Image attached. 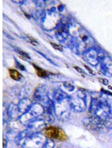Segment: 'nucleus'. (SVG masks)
<instances>
[{
	"label": "nucleus",
	"mask_w": 112,
	"mask_h": 148,
	"mask_svg": "<svg viewBox=\"0 0 112 148\" xmlns=\"http://www.w3.org/2000/svg\"><path fill=\"white\" fill-rule=\"evenodd\" d=\"M47 141L46 136L40 133L27 136L18 144L22 148H43Z\"/></svg>",
	"instance_id": "1"
},
{
	"label": "nucleus",
	"mask_w": 112,
	"mask_h": 148,
	"mask_svg": "<svg viewBox=\"0 0 112 148\" xmlns=\"http://www.w3.org/2000/svg\"><path fill=\"white\" fill-rule=\"evenodd\" d=\"M45 135L50 139H57L60 141H65L68 139L64 130L57 127H46L45 129Z\"/></svg>",
	"instance_id": "2"
},
{
	"label": "nucleus",
	"mask_w": 112,
	"mask_h": 148,
	"mask_svg": "<svg viewBox=\"0 0 112 148\" xmlns=\"http://www.w3.org/2000/svg\"><path fill=\"white\" fill-rule=\"evenodd\" d=\"M83 124L86 129L94 131H99L104 126L103 122L100 120L92 116L83 120Z\"/></svg>",
	"instance_id": "3"
},
{
	"label": "nucleus",
	"mask_w": 112,
	"mask_h": 148,
	"mask_svg": "<svg viewBox=\"0 0 112 148\" xmlns=\"http://www.w3.org/2000/svg\"><path fill=\"white\" fill-rule=\"evenodd\" d=\"M9 71L10 75L14 80H18L22 77V75H20V73L15 69H10Z\"/></svg>",
	"instance_id": "4"
},
{
	"label": "nucleus",
	"mask_w": 112,
	"mask_h": 148,
	"mask_svg": "<svg viewBox=\"0 0 112 148\" xmlns=\"http://www.w3.org/2000/svg\"><path fill=\"white\" fill-rule=\"evenodd\" d=\"M34 69L36 71V74L38 75L40 77H45L46 76H47V73L46 71H44V69L39 68L38 66H37L36 65H34Z\"/></svg>",
	"instance_id": "5"
},
{
	"label": "nucleus",
	"mask_w": 112,
	"mask_h": 148,
	"mask_svg": "<svg viewBox=\"0 0 112 148\" xmlns=\"http://www.w3.org/2000/svg\"><path fill=\"white\" fill-rule=\"evenodd\" d=\"M55 144L53 140H47V142L45 144V146L43 148H54Z\"/></svg>",
	"instance_id": "6"
},
{
	"label": "nucleus",
	"mask_w": 112,
	"mask_h": 148,
	"mask_svg": "<svg viewBox=\"0 0 112 148\" xmlns=\"http://www.w3.org/2000/svg\"><path fill=\"white\" fill-rule=\"evenodd\" d=\"M51 45L53 46V47H54V49H58L60 51H62V50H63L61 46L57 45L56 43H51Z\"/></svg>",
	"instance_id": "7"
},
{
	"label": "nucleus",
	"mask_w": 112,
	"mask_h": 148,
	"mask_svg": "<svg viewBox=\"0 0 112 148\" xmlns=\"http://www.w3.org/2000/svg\"><path fill=\"white\" fill-rule=\"evenodd\" d=\"M18 53H19L20 54H21V56H23L24 57H25V58H30L29 56H28L26 53H25L24 51H19V50H18Z\"/></svg>",
	"instance_id": "8"
},
{
	"label": "nucleus",
	"mask_w": 112,
	"mask_h": 148,
	"mask_svg": "<svg viewBox=\"0 0 112 148\" xmlns=\"http://www.w3.org/2000/svg\"><path fill=\"white\" fill-rule=\"evenodd\" d=\"M7 141L5 139H3V148H7Z\"/></svg>",
	"instance_id": "9"
},
{
	"label": "nucleus",
	"mask_w": 112,
	"mask_h": 148,
	"mask_svg": "<svg viewBox=\"0 0 112 148\" xmlns=\"http://www.w3.org/2000/svg\"><path fill=\"white\" fill-rule=\"evenodd\" d=\"M74 69H75L77 71H78L79 73H84V71L81 69H80V67H78V66H75Z\"/></svg>",
	"instance_id": "10"
},
{
	"label": "nucleus",
	"mask_w": 112,
	"mask_h": 148,
	"mask_svg": "<svg viewBox=\"0 0 112 148\" xmlns=\"http://www.w3.org/2000/svg\"><path fill=\"white\" fill-rule=\"evenodd\" d=\"M103 83H104V84H105V85H107V84H108V81L107 80L104 79V80H103Z\"/></svg>",
	"instance_id": "11"
},
{
	"label": "nucleus",
	"mask_w": 112,
	"mask_h": 148,
	"mask_svg": "<svg viewBox=\"0 0 112 148\" xmlns=\"http://www.w3.org/2000/svg\"><path fill=\"white\" fill-rule=\"evenodd\" d=\"M85 66L86 67V69H87L88 70L89 72H90V73H92V70H91V69H90L89 67H87V66H86V65H85Z\"/></svg>",
	"instance_id": "12"
}]
</instances>
